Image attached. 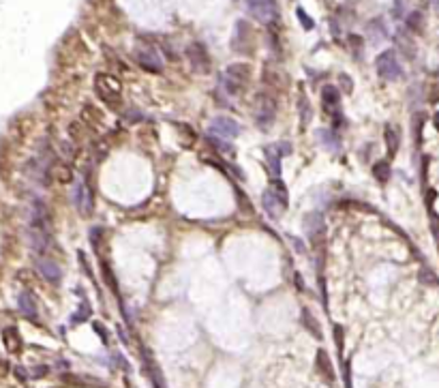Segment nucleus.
Listing matches in <instances>:
<instances>
[{
	"mask_svg": "<svg viewBox=\"0 0 439 388\" xmlns=\"http://www.w3.org/2000/svg\"><path fill=\"white\" fill-rule=\"evenodd\" d=\"M95 92L109 110H122V84L116 75L97 73L95 75Z\"/></svg>",
	"mask_w": 439,
	"mask_h": 388,
	"instance_id": "1",
	"label": "nucleus"
},
{
	"mask_svg": "<svg viewBox=\"0 0 439 388\" xmlns=\"http://www.w3.org/2000/svg\"><path fill=\"white\" fill-rule=\"evenodd\" d=\"M261 204L263 210L268 213L270 219H279L281 215L285 213V208L289 206V197H287V189L281 180H272V185L263 191L261 195Z\"/></svg>",
	"mask_w": 439,
	"mask_h": 388,
	"instance_id": "2",
	"label": "nucleus"
},
{
	"mask_svg": "<svg viewBox=\"0 0 439 388\" xmlns=\"http://www.w3.org/2000/svg\"><path fill=\"white\" fill-rule=\"evenodd\" d=\"M251 73H253V69H251V64H247V62L230 64L223 73V80H221L227 95H240V92L249 86Z\"/></svg>",
	"mask_w": 439,
	"mask_h": 388,
	"instance_id": "3",
	"label": "nucleus"
},
{
	"mask_svg": "<svg viewBox=\"0 0 439 388\" xmlns=\"http://www.w3.org/2000/svg\"><path fill=\"white\" fill-rule=\"evenodd\" d=\"M253 116H255L257 127H259L261 131H268L274 122V116H277V99H274L270 92H259L255 99Z\"/></svg>",
	"mask_w": 439,
	"mask_h": 388,
	"instance_id": "4",
	"label": "nucleus"
},
{
	"mask_svg": "<svg viewBox=\"0 0 439 388\" xmlns=\"http://www.w3.org/2000/svg\"><path fill=\"white\" fill-rule=\"evenodd\" d=\"M133 58L144 71H150V73H161L163 71V60L156 52L155 45H148V43H139L135 52H133Z\"/></svg>",
	"mask_w": 439,
	"mask_h": 388,
	"instance_id": "5",
	"label": "nucleus"
},
{
	"mask_svg": "<svg viewBox=\"0 0 439 388\" xmlns=\"http://www.w3.org/2000/svg\"><path fill=\"white\" fill-rule=\"evenodd\" d=\"M375 67H377L379 78L388 80V82H394V80H399L403 75L401 62H399V58H396V54L392 50H386V52H382V54L377 56Z\"/></svg>",
	"mask_w": 439,
	"mask_h": 388,
	"instance_id": "6",
	"label": "nucleus"
},
{
	"mask_svg": "<svg viewBox=\"0 0 439 388\" xmlns=\"http://www.w3.org/2000/svg\"><path fill=\"white\" fill-rule=\"evenodd\" d=\"M247 7L251 15L261 24H274L279 20L277 0H247Z\"/></svg>",
	"mask_w": 439,
	"mask_h": 388,
	"instance_id": "7",
	"label": "nucleus"
},
{
	"mask_svg": "<svg viewBox=\"0 0 439 388\" xmlns=\"http://www.w3.org/2000/svg\"><path fill=\"white\" fill-rule=\"evenodd\" d=\"M75 206H77L79 215L90 217L95 213V193H92V187L88 178L79 180L77 187H75Z\"/></svg>",
	"mask_w": 439,
	"mask_h": 388,
	"instance_id": "8",
	"label": "nucleus"
},
{
	"mask_svg": "<svg viewBox=\"0 0 439 388\" xmlns=\"http://www.w3.org/2000/svg\"><path fill=\"white\" fill-rule=\"evenodd\" d=\"M186 58H189L193 71H197V73H208L210 67H212L208 50L204 48L202 43H191L189 48H186Z\"/></svg>",
	"mask_w": 439,
	"mask_h": 388,
	"instance_id": "9",
	"label": "nucleus"
},
{
	"mask_svg": "<svg viewBox=\"0 0 439 388\" xmlns=\"http://www.w3.org/2000/svg\"><path fill=\"white\" fill-rule=\"evenodd\" d=\"M240 133V127L236 120L227 118V116H219L210 122V135H216V138H223V139H230V138H236Z\"/></svg>",
	"mask_w": 439,
	"mask_h": 388,
	"instance_id": "10",
	"label": "nucleus"
},
{
	"mask_svg": "<svg viewBox=\"0 0 439 388\" xmlns=\"http://www.w3.org/2000/svg\"><path fill=\"white\" fill-rule=\"evenodd\" d=\"M253 32H251L249 24L244 20H240L236 24V32H233V50L238 52H249L251 50V43H253Z\"/></svg>",
	"mask_w": 439,
	"mask_h": 388,
	"instance_id": "11",
	"label": "nucleus"
},
{
	"mask_svg": "<svg viewBox=\"0 0 439 388\" xmlns=\"http://www.w3.org/2000/svg\"><path fill=\"white\" fill-rule=\"evenodd\" d=\"M304 225H307V234H309V238H311L313 243H317V240L324 236L326 225H324V217H321L319 213L307 215V219H304Z\"/></svg>",
	"mask_w": 439,
	"mask_h": 388,
	"instance_id": "12",
	"label": "nucleus"
},
{
	"mask_svg": "<svg viewBox=\"0 0 439 388\" xmlns=\"http://www.w3.org/2000/svg\"><path fill=\"white\" fill-rule=\"evenodd\" d=\"M37 266L45 281H50V283H58V281H60V268H58V264L54 260H50V257H39Z\"/></svg>",
	"mask_w": 439,
	"mask_h": 388,
	"instance_id": "13",
	"label": "nucleus"
},
{
	"mask_svg": "<svg viewBox=\"0 0 439 388\" xmlns=\"http://www.w3.org/2000/svg\"><path fill=\"white\" fill-rule=\"evenodd\" d=\"M315 364H317V373L326 380V384H332V382H335V367H332L330 356H328L324 350L317 352V356H315Z\"/></svg>",
	"mask_w": 439,
	"mask_h": 388,
	"instance_id": "14",
	"label": "nucleus"
},
{
	"mask_svg": "<svg viewBox=\"0 0 439 388\" xmlns=\"http://www.w3.org/2000/svg\"><path fill=\"white\" fill-rule=\"evenodd\" d=\"M321 103H324L326 111H335L338 105H341V92H338L336 86H324L321 88Z\"/></svg>",
	"mask_w": 439,
	"mask_h": 388,
	"instance_id": "15",
	"label": "nucleus"
},
{
	"mask_svg": "<svg viewBox=\"0 0 439 388\" xmlns=\"http://www.w3.org/2000/svg\"><path fill=\"white\" fill-rule=\"evenodd\" d=\"M2 341H4V348L9 352H13V354H17V352L22 350V337H20V333H17V328H13V326L2 331Z\"/></svg>",
	"mask_w": 439,
	"mask_h": 388,
	"instance_id": "16",
	"label": "nucleus"
},
{
	"mask_svg": "<svg viewBox=\"0 0 439 388\" xmlns=\"http://www.w3.org/2000/svg\"><path fill=\"white\" fill-rule=\"evenodd\" d=\"M20 311L24 313L26 317H30V320H37V301H34V296L30 292H22L20 294Z\"/></svg>",
	"mask_w": 439,
	"mask_h": 388,
	"instance_id": "17",
	"label": "nucleus"
},
{
	"mask_svg": "<svg viewBox=\"0 0 439 388\" xmlns=\"http://www.w3.org/2000/svg\"><path fill=\"white\" fill-rule=\"evenodd\" d=\"M384 138H386V146H388V157H394L396 150H399V144H401V133L399 129L394 125H388L384 131Z\"/></svg>",
	"mask_w": 439,
	"mask_h": 388,
	"instance_id": "18",
	"label": "nucleus"
},
{
	"mask_svg": "<svg viewBox=\"0 0 439 388\" xmlns=\"http://www.w3.org/2000/svg\"><path fill=\"white\" fill-rule=\"evenodd\" d=\"M266 159H268V169L272 174V180H281V155L274 148H266Z\"/></svg>",
	"mask_w": 439,
	"mask_h": 388,
	"instance_id": "19",
	"label": "nucleus"
},
{
	"mask_svg": "<svg viewBox=\"0 0 439 388\" xmlns=\"http://www.w3.org/2000/svg\"><path fill=\"white\" fill-rule=\"evenodd\" d=\"M50 172L56 176L58 182H64V185L73 180V169H71V166H69V163H64V161L62 163H56V166L52 167Z\"/></svg>",
	"mask_w": 439,
	"mask_h": 388,
	"instance_id": "20",
	"label": "nucleus"
},
{
	"mask_svg": "<svg viewBox=\"0 0 439 388\" xmlns=\"http://www.w3.org/2000/svg\"><path fill=\"white\" fill-rule=\"evenodd\" d=\"M58 155H60L62 161H67L69 166H71V161L75 159V155H77V150H75L71 139H62V142H58Z\"/></svg>",
	"mask_w": 439,
	"mask_h": 388,
	"instance_id": "21",
	"label": "nucleus"
},
{
	"mask_svg": "<svg viewBox=\"0 0 439 388\" xmlns=\"http://www.w3.org/2000/svg\"><path fill=\"white\" fill-rule=\"evenodd\" d=\"M302 324L309 328V333L313 334L315 339H321V331H319V324H317V320H315V317L311 315V311L309 309H302Z\"/></svg>",
	"mask_w": 439,
	"mask_h": 388,
	"instance_id": "22",
	"label": "nucleus"
},
{
	"mask_svg": "<svg viewBox=\"0 0 439 388\" xmlns=\"http://www.w3.org/2000/svg\"><path fill=\"white\" fill-rule=\"evenodd\" d=\"M298 108H300V122H302V127H307L309 122H311V118H313V110H311L309 99L304 95L298 97Z\"/></svg>",
	"mask_w": 439,
	"mask_h": 388,
	"instance_id": "23",
	"label": "nucleus"
},
{
	"mask_svg": "<svg viewBox=\"0 0 439 388\" xmlns=\"http://www.w3.org/2000/svg\"><path fill=\"white\" fill-rule=\"evenodd\" d=\"M319 139H321V144H324L328 150H338V148H341V144H338V138H336L335 131H319Z\"/></svg>",
	"mask_w": 439,
	"mask_h": 388,
	"instance_id": "24",
	"label": "nucleus"
},
{
	"mask_svg": "<svg viewBox=\"0 0 439 388\" xmlns=\"http://www.w3.org/2000/svg\"><path fill=\"white\" fill-rule=\"evenodd\" d=\"M373 176L379 180V182H386L390 178V163L388 161H379L373 166Z\"/></svg>",
	"mask_w": 439,
	"mask_h": 388,
	"instance_id": "25",
	"label": "nucleus"
},
{
	"mask_svg": "<svg viewBox=\"0 0 439 388\" xmlns=\"http://www.w3.org/2000/svg\"><path fill=\"white\" fill-rule=\"evenodd\" d=\"M208 142H210V146H212V148H216L219 152H232V146H230V144H225V142H223V138H216V135H210V138H208Z\"/></svg>",
	"mask_w": 439,
	"mask_h": 388,
	"instance_id": "26",
	"label": "nucleus"
},
{
	"mask_svg": "<svg viewBox=\"0 0 439 388\" xmlns=\"http://www.w3.org/2000/svg\"><path fill=\"white\" fill-rule=\"evenodd\" d=\"M296 15H298V20H300V24L304 26V30H313L315 22L311 20V15H309V13H304V9H296Z\"/></svg>",
	"mask_w": 439,
	"mask_h": 388,
	"instance_id": "27",
	"label": "nucleus"
},
{
	"mask_svg": "<svg viewBox=\"0 0 439 388\" xmlns=\"http://www.w3.org/2000/svg\"><path fill=\"white\" fill-rule=\"evenodd\" d=\"M407 26L412 28V30H420L422 28V15L420 13H412L407 17Z\"/></svg>",
	"mask_w": 439,
	"mask_h": 388,
	"instance_id": "28",
	"label": "nucleus"
},
{
	"mask_svg": "<svg viewBox=\"0 0 439 388\" xmlns=\"http://www.w3.org/2000/svg\"><path fill=\"white\" fill-rule=\"evenodd\" d=\"M90 240H92V245H95V249L99 251V247L103 245V227H95V230L90 232Z\"/></svg>",
	"mask_w": 439,
	"mask_h": 388,
	"instance_id": "29",
	"label": "nucleus"
},
{
	"mask_svg": "<svg viewBox=\"0 0 439 388\" xmlns=\"http://www.w3.org/2000/svg\"><path fill=\"white\" fill-rule=\"evenodd\" d=\"M69 135H71V139H75V142H77V139H81V122H71V125H69Z\"/></svg>",
	"mask_w": 439,
	"mask_h": 388,
	"instance_id": "30",
	"label": "nucleus"
},
{
	"mask_svg": "<svg viewBox=\"0 0 439 388\" xmlns=\"http://www.w3.org/2000/svg\"><path fill=\"white\" fill-rule=\"evenodd\" d=\"M103 275H105V281H107V285H109V287H112V292L116 294V292H118V285H116V283H114V277H112V270H109V266H107V264H103Z\"/></svg>",
	"mask_w": 439,
	"mask_h": 388,
	"instance_id": "31",
	"label": "nucleus"
},
{
	"mask_svg": "<svg viewBox=\"0 0 439 388\" xmlns=\"http://www.w3.org/2000/svg\"><path fill=\"white\" fill-rule=\"evenodd\" d=\"M335 341H336L338 354H341V352H343V328L341 326H335Z\"/></svg>",
	"mask_w": 439,
	"mask_h": 388,
	"instance_id": "32",
	"label": "nucleus"
},
{
	"mask_svg": "<svg viewBox=\"0 0 439 388\" xmlns=\"http://www.w3.org/2000/svg\"><path fill=\"white\" fill-rule=\"evenodd\" d=\"M274 148H277V150H279V155L283 157V155H289V152H291V144H289V142H281L279 146H274Z\"/></svg>",
	"mask_w": 439,
	"mask_h": 388,
	"instance_id": "33",
	"label": "nucleus"
},
{
	"mask_svg": "<svg viewBox=\"0 0 439 388\" xmlns=\"http://www.w3.org/2000/svg\"><path fill=\"white\" fill-rule=\"evenodd\" d=\"M7 373H9V362L4 358H0V378H4Z\"/></svg>",
	"mask_w": 439,
	"mask_h": 388,
	"instance_id": "34",
	"label": "nucleus"
},
{
	"mask_svg": "<svg viewBox=\"0 0 439 388\" xmlns=\"http://www.w3.org/2000/svg\"><path fill=\"white\" fill-rule=\"evenodd\" d=\"M95 331H97V334H101L103 343H107V333H105V328L101 324H95Z\"/></svg>",
	"mask_w": 439,
	"mask_h": 388,
	"instance_id": "35",
	"label": "nucleus"
},
{
	"mask_svg": "<svg viewBox=\"0 0 439 388\" xmlns=\"http://www.w3.org/2000/svg\"><path fill=\"white\" fill-rule=\"evenodd\" d=\"M125 118L127 120H139V118H142V114H139V111H127Z\"/></svg>",
	"mask_w": 439,
	"mask_h": 388,
	"instance_id": "36",
	"label": "nucleus"
},
{
	"mask_svg": "<svg viewBox=\"0 0 439 388\" xmlns=\"http://www.w3.org/2000/svg\"><path fill=\"white\" fill-rule=\"evenodd\" d=\"M341 80H343L345 92H351V82H349V78H347V75H341Z\"/></svg>",
	"mask_w": 439,
	"mask_h": 388,
	"instance_id": "37",
	"label": "nucleus"
},
{
	"mask_svg": "<svg viewBox=\"0 0 439 388\" xmlns=\"http://www.w3.org/2000/svg\"><path fill=\"white\" fill-rule=\"evenodd\" d=\"M435 127H437V129H439V114H437V116H435Z\"/></svg>",
	"mask_w": 439,
	"mask_h": 388,
	"instance_id": "38",
	"label": "nucleus"
}]
</instances>
